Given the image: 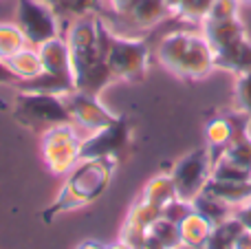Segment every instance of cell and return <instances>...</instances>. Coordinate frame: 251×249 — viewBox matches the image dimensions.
<instances>
[{"label":"cell","instance_id":"obj_37","mask_svg":"<svg viewBox=\"0 0 251 249\" xmlns=\"http://www.w3.org/2000/svg\"><path fill=\"white\" fill-rule=\"evenodd\" d=\"M104 249H134L130 243H126L124 238H119V241H115V243H110V245H106Z\"/></svg>","mask_w":251,"mask_h":249},{"label":"cell","instance_id":"obj_25","mask_svg":"<svg viewBox=\"0 0 251 249\" xmlns=\"http://www.w3.org/2000/svg\"><path fill=\"white\" fill-rule=\"evenodd\" d=\"M148 234H150V236H154L165 249H176L178 245H181V232H178V223L165 219V216H159V219H156L154 223L150 225Z\"/></svg>","mask_w":251,"mask_h":249},{"label":"cell","instance_id":"obj_20","mask_svg":"<svg viewBox=\"0 0 251 249\" xmlns=\"http://www.w3.org/2000/svg\"><path fill=\"white\" fill-rule=\"evenodd\" d=\"M7 66L11 69V73L16 75L20 82H26V79H33L42 73V60H40L38 47H29L26 44L25 49L11 55L7 60Z\"/></svg>","mask_w":251,"mask_h":249},{"label":"cell","instance_id":"obj_6","mask_svg":"<svg viewBox=\"0 0 251 249\" xmlns=\"http://www.w3.org/2000/svg\"><path fill=\"white\" fill-rule=\"evenodd\" d=\"M106 62H108V69L115 79L139 84L148 75L150 44L143 38H128V35L113 33Z\"/></svg>","mask_w":251,"mask_h":249},{"label":"cell","instance_id":"obj_26","mask_svg":"<svg viewBox=\"0 0 251 249\" xmlns=\"http://www.w3.org/2000/svg\"><path fill=\"white\" fill-rule=\"evenodd\" d=\"M26 47V40L22 35V31L18 29V25H0V60L7 62L11 55H16L20 49Z\"/></svg>","mask_w":251,"mask_h":249},{"label":"cell","instance_id":"obj_15","mask_svg":"<svg viewBox=\"0 0 251 249\" xmlns=\"http://www.w3.org/2000/svg\"><path fill=\"white\" fill-rule=\"evenodd\" d=\"M170 16L163 0H134L122 18L137 29H152Z\"/></svg>","mask_w":251,"mask_h":249},{"label":"cell","instance_id":"obj_17","mask_svg":"<svg viewBox=\"0 0 251 249\" xmlns=\"http://www.w3.org/2000/svg\"><path fill=\"white\" fill-rule=\"evenodd\" d=\"M205 139H207V148L212 152V159L216 161L223 152L227 150V146L234 139V122L231 115H216L205 124Z\"/></svg>","mask_w":251,"mask_h":249},{"label":"cell","instance_id":"obj_39","mask_svg":"<svg viewBox=\"0 0 251 249\" xmlns=\"http://www.w3.org/2000/svg\"><path fill=\"white\" fill-rule=\"evenodd\" d=\"M176 249H194V247H187V245H178Z\"/></svg>","mask_w":251,"mask_h":249},{"label":"cell","instance_id":"obj_38","mask_svg":"<svg viewBox=\"0 0 251 249\" xmlns=\"http://www.w3.org/2000/svg\"><path fill=\"white\" fill-rule=\"evenodd\" d=\"M40 2L49 4V7H55V4H57V0H40Z\"/></svg>","mask_w":251,"mask_h":249},{"label":"cell","instance_id":"obj_30","mask_svg":"<svg viewBox=\"0 0 251 249\" xmlns=\"http://www.w3.org/2000/svg\"><path fill=\"white\" fill-rule=\"evenodd\" d=\"M194 210V203L192 201H185V199H174V201H170L168 205L161 210V216H165V219L174 221V223H181L183 219H185L190 212Z\"/></svg>","mask_w":251,"mask_h":249},{"label":"cell","instance_id":"obj_27","mask_svg":"<svg viewBox=\"0 0 251 249\" xmlns=\"http://www.w3.org/2000/svg\"><path fill=\"white\" fill-rule=\"evenodd\" d=\"M212 179L227 181V183H247V181H251V172L227 161L225 157H218L212 166Z\"/></svg>","mask_w":251,"mask_h":249},{"label":"cell","instance_id":"obj_19","mask_svg":"<svg viewBox=\"0 0 251 249\" xmlns=\"http://www.w3.org/2000/svg\"><path fill=\"white\" fill-rule=\"evenodd\" d=\"M139 199L154 207H159V210H163L170 201H174V199H176V188H174V181H172V176H170V172L168 174L152 176V179L143 185Z\"/></svg>","mask_w":251,"mask_h":249},{"label":"cell","instance_id":"obj_5","mask_svg":"<svg viewBox=\"0 0 251 249\" xmlns=\"http://www.w3.org/2000/svg\"><path fill=\"white\" fill-rule=\"evenodd\" d=\"M11 115L22 128L38 135L62 124H73L64 95H51V93L16 91Z\"/></svg>","mask_w":251,"mask_h":249},{"label":"cell","instance_id":"obj_14","mask_svg":"<svg viewBox=\"0 0 251 249\" xmlns=\"http://www.w3.org/2000/svg\"><path fill=\"white\" fill-rule=\"evenodd\" d=\"M214 66L223 71H229L234 75H243L251 71V38L238 40L236 44L214 53Z\"/></svg>","mask_w":251,"mask_h":249},{"label":"cell","instance_id":"obj_1","mask_svg":"<svg viewBox=\"0 0 251 249\" xmlns=\"http://www.w3.org/2000/svg\"><path fill=\"white\" fill-rule=\"evenodd\" d=\"M71 69H73L75 91L100 95L110 82H115L108 69V47L113 31L100 13L79 16L66 26Z\"/></svg>","mask_w":251,"mask_h":249},{"label":"cell","instance_id":"obj_31","mask_svg":"<svg viewBox=\"0 0 251 249\" xmlns=\"http://www.w3.org/2000/svg\"><path fill=\"white\" fill-rule=\"evenodd\" d=\"M234 219L243 225L247 232H251V199H247L245 203L234 207Z\"/></svg>","mask_w":251,"mask_h":249},{"label":"cell","instance_id":"obj_3","mask_svg":"<svg viewBox=\"0 0 251 249\" xmlns=\"http://www.w3.org/2000/svg\"><path fill=\"white\" fill-rule=\"evenodd\" d=\"M156 60L161 66L181 79H203L212 73L214 53L203 33L172 31L156 44Z\"/></svg>","mask_w":251,"mask_h":249},{"label":"cell","instance_id":"obj_34","mask_svg":"<svg viewBox=\"0 0 251 249\" xmlns=\"http://www.w3.org/2000/svg\"><path fill=\"white\" fill-rule=\"evenodd\" d=\"M134 0H108V4L113 7L115 13H119V16H124L126 11L130 9V4H132Z\"/></svg>","mask_w":251,"mask_h":249},{"label":"cell","instance_id":"obj_7","mask_svg":"<svg viewBox=\"0 0 251 249\" xmlns=\"http://www.w3.org/2000/svg\"><path fill=\"white\" fill-rule=\"evenodd\" d=\"M42 161L53 174H69L79 161V152H82V139L77 128L73 124H62V126L49 128L42 132Z\"/></svg>","mask_w":251,"mask_h":249},{"label":"cell","instance_id":"obj_28","mask_svg":"<svg viewBox=\"0 0 251 249\" xmlns=\"http://www.w3.org/2000/svg\"><path fill=\"white\" fill-rule=\"evenodd\" d=\"M238 11H240V0H214L205 20H209V22L229 20V18H238Z\"/></svg>","mask_w":251,"mask_h":249},{"label":"cell","instance_id":"obj_24","mask_svg":"<svg viewBox=\"0 0 251 249\" xmlns=\"http://www.w3.org/2000/svg\"><path fill=\"white\" fill-rule=\"evenodd\" d=\"M57 18H75L79 16H88V13H100L104 9V0H57L55 7Z\"/></svg>","mask_w":251,"mask_h":249},{"label":"cell","instance_id":"obj_40","mask_svg":"<svg viewBox=\"0 0 251 249\" xmlns=\"http://www.w3.org/2000/svg\"><path fill=\"white\" fill-rule=\"evenodd\" d=\"M240 2H251V0H240Z\"/></svg>","mask_w":251,"mask_h":249},{"label":"cell","instance_id":"obj_10","mask_svg":"<svg viewBox=\"0 0 251 249\" xmlns=\"http://www.w3.org/2000/svg\"><path fill=\"white\" fill-rule=\"evenodd\" d=\"M132 141V124L128 117L119 115L113 124L100 128L95 132H88V137L82 139V159H122L130 148Z\"/></svg>","mask_w":251,"mask_h":249},{"label":"cell","instance_id":"obj_16","mask_svg":"<svg viewBox=\"0 0 251 249\" xmlns=\"http://www.w3.org/2000/svg\"><path fill=\"white\" fill-rule=\"evenodd\" d=\"M178 232H181V245L194 247V249H205L209 236L214 232V223L207 221L201 212L192 210L185 219L178 223Z\"/></svg>","mask_w":251,"mask_h":249},{"label":"cell","instance_id":"obj_9","mask_svg":"<svg viewBox=\"0 0 251 249\" xmlns=\"http://www.w3.org/2000/svg\"><path fill=\"white\" fill-rule=\"evenodd\" d=\"M16 25L29 47H40L47 40L62 35L55 9L40 0H16Z\"/></svg>","mask_w":251,"mask_h":249},{"label":"cell","instance_id":"obj_32","mask_svg":"<svg viewBox=\"0 0 251 249\" xmlns=\"http://www.w3.org/2000/svg\"><path fill=\"white\" fill-rule=\"evenodd\" d=\"M18 82H20V79L11 73V69L7 66V62L0 60V86H9V84H11V86H16Z\"/></svg>","mask_w":251,"mask_h":249},{"label":"cell","instance_id":"obj_18","mask_svg":"<svg viewBox=\"0 0 251 249\" xmlns=\"http://www.w3.org/2000/svg\"><path fill=\"white\" fill-rule=\"evenodd\" d=\"M192 203H194V210L201 212V214L207 221H212L214 225L225 223V221H229L231 216H234V205H229L227 201H223L221 197H216L214 192H209V190H205V188L201 190V194Z\"/></svg>","mask_w":251,"mask_h":249},{"label":"cell","instance_id":"obj_21","mask_svg":"<svg viewBox=\"0 0 251 249\" xmlns=\"http://www.w3.org/2000/svg\"><path fill=\"white\" fill-rule=\"evenodd\" d=\"M170 16L187 22H203L214 0H163Z\"/></svg>","mask_w":251,"mask_h":249},{"label":"cell","instance_id":"obj_36","mask_svg":"<svg viewBox=\"0 0 251 249\" xmlns=\"http://www.w3.org/2000/svg\"><path fill=\"white\" fill-rule=\"evenodd\" d=\"M106 245H101V243H97V241H84V243H79L75 249H104Z\"/></svg>","mask_w":251,"mask_h":249},{"label":"cell","instance_id":"obj_29","mask_svg":"<svg viewBox=\"0 0 251 249\" xmlns=\"http://www.w3.org/2000/svg\"><path fill=\"white\" fill-rule=\"evenodd\" d=\"M236 101H238V110L251 119V71L243 75H236V88H234Z\"/></svg>","mask_w":251,"mask_h":249},{"label":"cell","instance_id":"obj_33","mask_svg":"<svg viewBox=\"0 0 251 249\" xmlns=\"http://www.w3.org/2000/svg\"><path fill=\"white\" fill-rule=\"evenodd\" d=\"M134 249H165V247L161 245V243L156 241L154 236H150V234H146V236L141 238V243H139V245L134 247Z\"/></svg>","mask_w":251,"mask_h":249},{"label":"cell","instance_id":"obj_13","mask_svg":"<svg viewBox=\"0 0 251 249\" xmlns=\"http://www.w3.org/2000/svg\"><path fill=\"white\" fill-rule=\"evenodd\" d=\"M159 216H161L159 207H154V205H150V203H146V201L139 199L137 203H132V207H130L128 214H126L122 236L119 238H124L126 243H130L132 247H137L139 243H141V238L148 234L150 225L154 223Z\"/></svg>","mask_w":251,"mask_h":249},{"label":"cell","instance_id":"obj_4","mask_svg":"<svg viewBox=\"0 0 251 249\" xmlns=\"http://www.w3.org/2000/svg\"><path fill=\"white\" fill-rule=\"evenodd\" d=\"M40 60H42V73L33 79L18 82V91H35V93H51V95H69L75 91L73 69H71L69 44L64 35L47 40L38 47Z\"/></svg>","mask_w":251,"mask_h":249},{"label":"cell","instance_id":"obj_11","mask_svg":"<svg viewBox=\"0 0 251 249\" xmlns=\"http://www.w3.org/2000/svg\"><path fill=\"white\" fill-rule=\"evenodd\" d=\"M66 108H69L71 122L73 126L82 128L86 132H95L100 128L113 124L119 115H115L110 108H106L100 101V95H91V93L73 91L69 95H64Z\"/></svg>","mask_w":251,"mask_h":249},{"label":"cell","instance_id":"obj_22","mask_svg":"<svg viewBox=\"0 0 251 249\" xmlns=\"http://www.w3.org/2000/svg\"><path fill=\"white\" fill-rule=\"evenodd\" d=\"M205 190L214 192L216 197H221L223 201H227L234 207L245 203L247 199H251V181H247V183H227V181H216L209 176Z\"/></svg>","mask_w":251,"mask_h":249},{"label":"cell","instance_id":"obj_12","mask_svg":"<svg viewBox=\"0 0 251 249\" xmlns=\"http://www.w3.org/2000/svg\"><path fill=\"white\" fill-rule=\"evenodd\" d=\"M201 33L212 47V53H218L223 49L236 44L238 40L247 38V26L243 25L240 18H229V20H216V22H201Z\"/></svg>","mask_w":251,"mask_h":249},{"label":"cell","instance_id":"obj_8","mask_svg":"<svg viewBox=\"0 0 251 249\" xmlns=\"http://www.w3.org/2000/svg\"><path fill=\"white\" fill-rule=\"evenodd\" d=\"M214 159L207 146L203 148H194L192 152L183 154L170 170V176L176 188V197L185 199V201H194L201 194V190L207 185L209 176H212Z\"/></svg>","mask_w":251,"mask_h":249},{"label":"cell","instance_id":"obj_35","mask_svg":"<svg viewBox=\"0 0 251 249\" xmlns=\"http://www.w3.org/2000/svg\"><path fill=\"white\" fill-rule=\"evenodd\" d=\"M234 249H251V232L243 229V232H240V236L236 238Z\"/></svg>","mask_w":251,"mask_h":249},{"label":"cell","instance_id":"obj_2","mask_svg":"<svg viewBox=\"0 0 251 249\" xmlns=\"http://www.w3.org/2000/svg\"><path fill=\"white\" fill-rule=\"evenodd\" d=\"M117 163H119L117 159H110V157L82 159L69 172V179L64 181L55 201L42 212V221L44 223H51L57 216L66 214V212L79 210L84 205H93L108 190Z\"/></svg>","mask_w":251,"mask_h":249},{"label":"cell","instance_id":"obj_23","mask_svg":"<svg viewBox=\"0 0 251 249\" xmlns=\"http://www.w3.org/2000/svg\"><path fill=\"white\" fill-rule=\"evenodd\" d=\"M243 229L245 227L234 219V216H231L229 221H225V223L214 225V232H212V236H209L205 249H234L236 238L240 236Z\"/></svg>","mask_w":251,"mask_h":249}]
</instances>
